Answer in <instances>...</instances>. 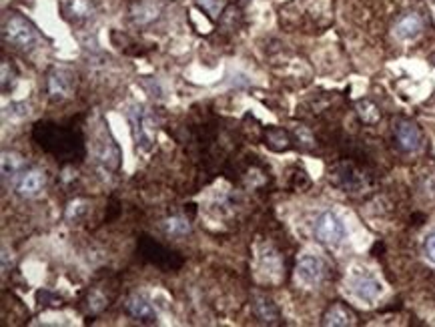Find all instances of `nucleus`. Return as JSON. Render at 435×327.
Instances as JSON below:
<instances>
[{"label":"nucleus","mask_w":435,"mask_h":327,"mask_svg":"<svg viewBox=\"0 0 435 327\" xmlns=\"http://www.w3.org/2000/svg\"><path fill=\"white\" fill-rule=\"evenodd\" d=\"M393 135H396V143L399 147V151L403 153H417L423 144V135L420 131V127L411 121H397L393 127Z\"/></svg>","instance_id":"obj_5"},{"label":"nucleus","mask_w":435,"mask_h":327,"mask_svg":"<svg viewBox=\"0 0 435 327\" xmlns=\"http://www.w3.org/2000/svg\"><path fill=\"white\" fill-rule=\"evenodd\" d=\"M253 309H255V315H257L261 321H269V323H273V321H277L279 319L277 307L273 305V301L265 300V297H257L255 303H253Z\"/></svg>","instance_id":"obj_15"},{"label":"nucleus","mask_w":435,"mask_h":327,"mask_svg":"<svg viewBox=\"0 0 435 327\" xmlns=\"http://www.w3.org/2000/svg\"><path fill=\"white\" fill-rule=\"evenodd\" d=\"M323 323L325 326H351L353 323V314L341 303H333L323 315Z\"/></svg>","instance_id":"obj_12"},{"label":"nucleus","mask_w":435,"mask_h":327,"mask_svg":"<svg viewBox=\"0 0 435 327\" xmlns=\"http://www.w3.org/2000/svg\"><path fill=\"white\" fill-rule=\"evenodd\" d=\"M357 113H359L361 121L367 123V125H375V123L382 118V113H379L377 105L371 103V101H367V99H363V101L357 103Z\"/></svg>","instance_id":"obj_16"},{"label":"nucleus","mask_w":435,"mask_h":327,"mask_svg":"<svg viewBox=\"0 0 435 327\" xmlns=\"http://www.w3.org/2000/svg\"><path fill=\"white\" fill-rule=\"evenodd\" d=\"M197 4L201 8H205L209 14H217L221 0H197Z\"/></svg>","instance_id":"obj_19"},{"label":"nucleus","mask_w":435,"mask_h":327,"mask_svg":"<svg viewBox=\"0 0 435 327\" xmlns=\"http://www.w3.org/2000/svg\"><path fill=\"white\" fill-rule=\"evenodd\" d=\"M422 30H423L422 16L415 13H408V14H403V16H401V18L396 23V27H393V35H396L399 40L408 42V40L417 39V37L422 35Z\"/></svg>","instance_id":"obj_7"},{"label":"nucleus","mask_w":435,"mask_h":327,"mask_svg":"<svg viewBox=\"0 0 435 327\" xmlns=\"http://www.w3.org/2000/svg\"><path fill=\"white\" fill-rule=\"evenodd\" d=\"M349 291L355 295L357 300L365 301V303H373L382 295L383 288L373 275L363 269V271L351 273V277H349Z\"/></svg>","instance_id":"obj_3"},{"label":"nucleus","mask_w":435,"mask_h":327,"mask_svg":"<svg viewBox=\"0 0 435 327\" xmlns=\"http://www.w3.org/2000/svg\"><path fill=\"white\" fill-rule=\"evenodd\" d=\"M158 14H160V6L155 4V2H151V0H145V2H141V4H137L132 8V18L141 27H146V25L155 23L158 18Z\"/></svg>","instance_id":"obj_11"},{"label":"nucleus","mask_w":435,"mask_h":327,"mask_svg":"<svg viewBox=\"0 0 435 327\" xmlns=\"http://www.w3.org/2000/svg\"><path fill=\"white\" fill-rule=\"evenodd\" d=\"M96 11L93 0H66L65 13L68 18H72L75 23H82L87 18H91Z\"/></svg>","instance_id":"obj_10"},{"label":"nucleus","mask_w":435,"mask_h":327,"mask_svg":"<svg viewBox=\"0 0 435 327\" xmlns=\"http://www.w3.org/2000/svg\"><path fill=\"white\" fill-rule=\"evenodd\" d=\"M423 253L425 257L431 263H435V227L425 235V241H423Z\"/></svg>","instance_id":"obj_18"},{"label":"nucleus","mask_w":435,"mask_h":327,"mask_svg":"<svg viewBox=\"0 0 435 327\" xmlns=\"http://www.w3.org/2000/svg\"><path fill=\"white\" fill-rule=\"evenodd\" d=\"M313 233L319 243L327 247H339L347 237V229L345 223L339 219V215H335L333 211H323L315 219Z\"/></svg>","instance_id":"obj_2"},{"label":"nucleus","mask_w":435,"mask_h":327,"mask_svg":"<svg viewBox=\"0 0 435 327\" xmlns=\"http://www.w3.org/2000/svg\"><path fill=\"white\" fill-rule=\"evenodd\" d=\"M323 275H325V265L315 255H303L297 263V277L309 288L319 285L323 281Z\"/></svg>","instance_id":"obj_6"},{"label":"nucleus","mask_w":435,"mask_h":327,"mask_svg":"<svg viewBox=\"0 0 435 327\" xmlns=\"http://www.w3.org/2000/svg\"><path fill=\"white\" fill-rule=\"evenodd\" d=\"M127 311L131 317H134L137 321H145V323H153L157 319V311L155 307L145 300V297H132L127 303Z\"/></svg>","instance_id":"obj_9"},{"label":"nucleus","mask_w":435,"mask_h":327,"mask_svg":"<svg viewBox=\"0 0 435 327\" xmlns=\"http://www.w3.org/2000/svg\"><path fill=\"white\" fill-rule=\"evenodd\" d=\"M131 123L137 144L143 147V149H151V144L155 141V132H157L153 117L146 113L143 106H134L131 113Z\"/></svg>","instance_id":"obj_4"},{"label":"nucleus","mask_w":435,"mask_h":327,"mask_svg":"<svg viewBox=\"0 0 435 327\" xmlns=\"http://www.w3.org/2000/svg\"><path fill=\"white\" fill-rule=\"evenodd\" d=\"M191 231V225L183 217H171L165 221V233L172 237H183Z\"/></svg>","instance_id":"obj_17"},{"label":"nucleus","mask_w":435,"mask_h":327,"mask_svg":"<svg viewBox=\"0 0 435 327\" xmlns=\"http://www.w3.org/2000/svg\"><path fill=\"white\" fill-rule=\"evenodd\" d=\"M23 169V159L18 157L16 153H4L2 155V179L8 183H13L14 179L18 177V173Z\"/></svg>","instance_id":"obj_14"},{"label":"nucleus","mask_w":435,"mask_h":327,"mask_svg":"<svg viewBox=\"0 0 435 327\" xmlns=\"http://www.w3.org/2000/svg\"><path fill=\"white\" fill-rule=\"evenodd\" d=\"M2 37L8 44H13L20 51L32 49L39 40L37 28L28 23L27 18L18 16V14H8L2 23Z\"/></svg>","instance_id":"obj_1"},{"label":"nucleus","mask_w":435,"mask_h":327,"mask_svg":"<svg viewBox=\"0 0 435 327\" xmlns=\"http://www.w3.org/2000/svg\"><path fill=\"white\" fill-rule=\"evenodd\" d=\"M49 92L53 99H65L66 94L70 92V79L65 70H54L53 75L49 77Z\"/></svg>","instance_id":"obj_13"},{"label":"nucleus","mask_w":435,"mask_h":327,"mask_svg":"<svg viewBox=\"0 0 435 327\" xmlns=\"http://www.w3.org/2000/svg\"><path fill=\"white\" fill-rule=\"evenodd\" d=\"M44 183H46V177H44L42 171H27V173L20 177V181L16 183V193L20 197H37L40 191H42Z\"/></svg>","instance_id":"obj_8"}]
</instances>
